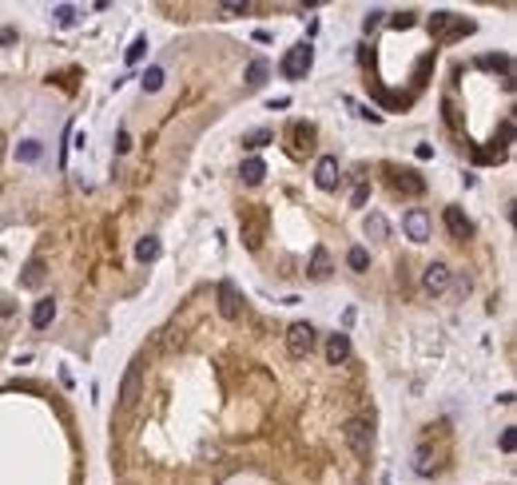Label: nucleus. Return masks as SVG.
Here are the masks:
<instances>
[{
	"instance_id": "nucleus-19",
	"label": "nucleus",
	"mask_w": 517,
	"mask_h": 485,
	"mask_svg": "<svg viewBox=\"0 0 517 485\" xmlns=\"http://www.w3.org/2000/svg\"><path fill=\"white\" fill-rule=\"evenodd\" d=\"M140 88H144V92H160V88H163V68H160V64L147 68L144 80H140Z\"/></svg>"
},
{
	"instance_id": "nucleus-1",
	"label": "nucleus",
	"mask_w": 517,
	"mask_h": 485,
	"mask_svg": "<svg viewBox=\"0 0 517 485\" xmlns=\"http://www.w3.org/2000/svg\"><path fill=\"white\" fill-rule=\"evenodd\" d=\"M310 64H314V48H310V44H294V48H287V56L279 60V72H283L287 80H307Z\"/></svg>"
},
{
	"instance_id": "nucleus-24",
	"label": "nucleus",
	"mask_w": 517,
	"mask_h": 485,
	"mask_svg": "<svg viewBox=\"0 0 517 485\" xmlns=\"http://www.w3.org/2000/svg\"><path fill=\"white\" fill-rule=\"evenodd\" d=\"M243 144L251 147V151H258V147H267V144H271V131H251V135H247Z\"/></svg>"
},
{
	"instance_id": "nucleus-13",
	"label": "nucleus",
	"mask_w": 517,
	"mask_h": 485,
	"mask_svg": "<svg viewBox=\"0 0 517 485\" xmlns=\"http://www.w3.org/2000/svg\"><path fill=\"white\" fill-rule=\"evenodd\" d=\"M20 287H28V291L44 287V259H32L28 267H24V275H20Z\"/></svg>"
},
{
	"instance_id": "nucleus-27",
	"label": "nucleus",
	"mask_w": 517,
	"mask_h": 485,
	"mask_svg": "<svg viewBox=\"0 0 517 485\" xmlns=\"http://www.w3.org/2000/svg\"><path fill=\"white\" fill-rule=\"evenodd\" d=\"M514 446H517V430L509 426V430L501 434V450H505V453H514Z\"/></svg>"
},
{
	"instance_id": "nucleus-14",
	"label": "nucleus",
	"mask_w": 517,
	"mask_h": 485,
	"mask_svg": "<svg viewBox=\"0 0 517 485\" xmlns=\"http://www.w3.org/2000/svg\"><path fill=\"white\" fill-rule=\"evenodd\" d=\"M291 140H294V151H310L314 147V128L310 124H291Z\"/></svg>"
},
{
	"instance_id": "nucleus-2",
	"label": "nucleus",
	"mask_w": 517,
	"mask_h": 485,
	"mask_svg": "<svg viewBox=\"0 0 517 485\" xmlns=\"http://www.w3.org/2000/svg\"><path fill=\"white\" fill-rule=\"evenodd\" d=\"M346 446L358 453V457H370V446H374V434H370V421H362V418H350L346 421Z\"/></svg>"
},
{
	"instance_id": "nucleus-6",
	"label": "nucleus",
	"mask_w": 517,
	"mask_h": 485,
	"mask_svg": "<svg viewBox=\"0 0 517 485\" xmlns=\"http://www.w3.org/2000/svg\"><path fill=\"white\" fill-rule=\"evenodd\" d=\"M314 183H319V191H335L339 187V160L335 155H323L314 163Z\"/></svg>"
},
{
	"instance_id": "nucleus-12",
	"label": "nucleus",
	"mask_w": 517,
	"mask_h": 485,
	"mask_svg": "<svg viewBox=\"0 0 517 485\" xmlns=\"http://www.w3.org/2000/svg\"><path fill=\"white\" fill-rule=\"evenodd\" d=\"M310 278H330V255H326V247H314L310 251Z\"/></svg>"
},
{
	"instance_id": "nucleus-28",
	"label": "nucleus",
	"mask_w": 517,
	"mask_h": 485,
	"mask_svg": "<svg viewBox=\"0 0 517 485\" xmlns=\"http://www.w3.org/2000/svg\"><path fill=\"white\" fill-rule=\"evenodd\" d=\"M378 20H382V12H378V8H374V12H366V20H362V28H366V32H370V28H378Z\"/></svg>"
},
{
	"instance_id": "nucleus-11",
	"label": "nucleus",
	"mask_w": 517,
	"mask_h": 485,
	"mask_svg": "<svg viewBox=\"0 0 517 485\" xmlns=\"http://www.w3.org/2000/svg\"><path fill=\"white\" fill-rule=\"evenodd\" d=\"M52 318H56V298H48V294H44V298L32 307V326H36V330H44Z\"/></svg>"
},
{
	"instance_id": "nucleus-4",
	"label": "nucleus",
	"mask_w": 517,
	"mask_h": 485,
	"mask_svg": "<svg viewBox=\"0 0 517 485\" xmlns=\"http://www.w3.org/2000/svg\"><path fill=\"white\" fill-rule=\"evenodd\" d=\"M402 231H406V239L410 242H426L430 239V215L422 207H410L402 215Z\"/></svg>"
},
{
	"instance_id": "nucleus-20",
	"label": "nucleus",
	"mask_w": 517,
	"mask_h": 485,
	"mask_svg": "<svg viewBox=\"0 0 517 485\" xmlns=\"http://www.w3.org/2000/svg\"><path fill=\"white\" fill-rule=\"evenodd\" d=\"M346 263H350V271H366V267H370V251H366V247H350Z\"/></svg>"
},
{
	"instance_id": "nucleus-18",
	"label": "nucleus",
	"mask_w": 517,
	"mask_h": 485,
	"mask_svg": "<svg viewBox=\"0 0 517 485\" xmlns=\"http://www.w3.org/2000/svg\"><path fill=\"white\" fill-rule=\"evenodd\" d=\"M44 155V147H40V140H24V144L17 147V160H24V163H36Z\"/></svg>"
},
{
	"instance_id": "nucleus-16",
	"label": "nucleus",
	"mask_w": 517,
	"mask_h": 485,
	"mask_svg": "<svg viewBox=\"0 0 517 485\" xmlns=\"http://www.w3.org/2000/svg\"><path fill=\"white\" fill-rule=\"evenodd\" d=\"M135 259H140V263H156V259H160V239H156V235L140 239V242H135Z\"/></svg>"
},
{
	"instance_id": "nucleus-26",
	"label": "nucleus",
	"mask_w": 517,
	"mask_h": 485,
	"mask_svg": "<svg viewBox=\"0 0 517 485\" xmlns=\"http://www.w3.org/2000/svg\"><path fill=\"white\" fill-rule=\"evenodd\" d=\"M247 8H251L247 0H243V4H219V12H223V17H247Z\"/></svg>"
},
{
	"instance_id": "nucleus-7",
	"label": "nucleus",
	"mask_w": 517,
	"mask_h": 485,
	"mask_svg": "<svg viewBox=\"0 0 517 485\" xmlns=\"http://www.w3.org/2000/svg\"><path fill=\"white\" fill-rule=\"evenodd\" d=\"M239 291H235V283H231V278H223V283H219V314H223L227 323H235V318H239Z\"/></svg>"
},
{
	"instance_id": "nucleus-29",
	"label": "nucleus",
	"mask_w": 517,
	"mask_h": 485,
	"mask_svg": "<svg viewBox=\"0 0 517 485\" xmlns=\"http://www.w3.org/2000/svg\"><path fill=\"white\" fill-rule=\"evenodd\" d=\"M390 24H394V28H410V24H414V12H402V17H394Z\"/></svg>"
},
{
	"instance_id": "nucleus-22",
	"label": "nucleus",
	"mask_w": 517,
	"mask_h": 485,
	"mask_svg": "<svg viewBox=\"0 0 517 485\" xmlns=\"http://www.w3.org/2000/svg\"><path fill=\"white\" fill-rule=\"evenodd\" d=\"M144 52H147V36H135V40H131V48H128V64H140V60H144Z\"/></svg>"
},
{
	"instance_id": "nucleus-8",
	"label": "nucleus",
	"mask_w": 517,
	"mask_h": 485,
	"mask_svg": "<svg viewBox=\"0 0 517 485\" xmlns=\"http://www.w3.org/2000/svg\"><path fill=\"white\" fill-rule=\"evenodd\" d=\"M442 223H446V231H450V239H469V231H473V223L466 219L462 207H446L442 211Z\"/></svg>"
},
{
	"instance_id": "nucleus-10",
	"label": "nucleus",
	"mask_w": 517,
	"mask_h": 485,
	"mask_svg": "<svg viewBox=\"0 0 517 485\" xmlns=\"http://www.w3.org/2000/svg\"><path fill=\"white\" fill-rule=\"evenodd\" d=\"M140 398V366H128L124 374V386H120V410H131Z\"/></svg>"
},
{
	"instance_id": "nucleus-5",
	"label": "nucleus",
	"mask_w": 517,
	"mask_h": 485,
	"mask_svg": "<svg viewBox=\"0 0 517 485\" xmlns=\"http://www.w3.org/2000/svg\"><path fill=\"white\" fill-rule=\"evenodd\" d=\"M446 287H450V267H446V263H430V267L422 271V291L442 294Z\"/></svg>"
},
{
	"instance_id": "nucleus-21",
	"label": "nucleus",
	"mask_w": 517,
	"mask_h": 485,
	"mask_svg": "<svg viewBox=\"0 0 517 485\" xmlns=\"http://www.w3.org/2000/svg\"><path fill=\"white\" fill-rule=\"evenodd\" d=\"M52 17H56V24H60V28H72V24H76V8H72V4H56V12H52Z\"/></svg>"
},
{
	"instance_id": "nucleus-3",
	"label": "nucleus",
	"mask_w": 517,
	"mask_h": 485,
	"mask_svg": "<svg viewBox=\"0 0 517 485\" xmlns=\"http://www.w3.org/2000/svg\"><path fill=\"white\" fill-rule=\"evenodd\" d=\"M310 350H314V326L310 323H291V330H287V354L307 358Z\"/></svg>"
},
{
	"instance_id": "nucleus-17",
	"label": "nucleus",
	"mask_w": 517,
	"mask_h": 485,
	"mask_svg": "<svg viewBox=\"0 0 517 485\" xmlns=\"http://www.w3.org/2000/svg\"><path fill=\"white\" fill-rule=\"evenodd\" d=\"M267 72H271V64H267L263 56H255V60L247 64V84H251V88H258V84L267 80Z\"/></svg>"
},
{
	"instance_id": "nucleus-30",
	"label": "nucleus",
	"mask_w": 517,
	"mask_h": 485,
	"mask_svg": "<svg viewBox=\"0 0 517 485\" xmlns=\"http://www.w3.org/2000/svg\"><path fill=\"white\" fill-rule=\"evenodd\" d=\"M366 195H370V187H358V191H355V207H362V203H366Z\"/></svg>"
},
{
	"instance_id": "nucleus-25",
	"label": "nucleus",
	"mask_w": 517,
	"mask_h": 485,
	"mask_svg": "<svg viewBox=\"0 0 517 485\" xmlns=\"http://www.w3.org/2000/svg\"><path fill=\"white\" fill-rule=\"evenodd\" d=\"M398 187H406V191H414V195H418L422 187H426V183H422V179H414L410 171H406V175H398Z\"/></svg>"
},
{
	"instance_id": "nucleus-9",
	"label": "nucleus",
	"mask_w": 517,
	"mask_h": 485,
	"mask_svg": "<svg viewBox=\"0 0 517 485\" xmlns=\"http://www.w3.org/2000/svg\"><path fill=\"white\" fill-rule=\"evenodd\" d=\"M346 358H350V334H330V339H326V362H330V366H342V362H346Z\"/></svg>"
},
{
	"instance_id": "nucleus-15",
	"label": "nucleus",
	"mask_w": 517,
	"mask_h": 485,
	"mask_svg": "<svg viewBox=\"0 0 517 485\" xmlns=\"http://www.w3.org/2000/svg\"><path fill=\"white\" fill-rule=\"evenodd\" d=\"M263 175H267V163L258 160V155H251V160H243V183H263Z\"/></svg>"
},
{
	"instance_id": "nucleus-23",
	"label": "nucleus",
	"mask_w": 517,
	"mask_h": 485,
	"mask_svg": "<svg viewBox=\"0 0 517 485\" xmlns=\"http://www.w3.org/2000/svg\"><path fill=\"white\" fill-rule=\"evenodd\" d=\"M386 231H390V227H386V219H382V215H366V235H378V239H382Z\"/></svg>"
}]
</instances>
